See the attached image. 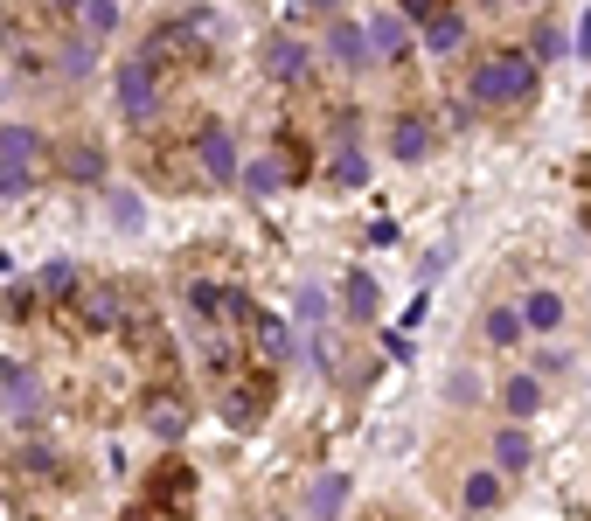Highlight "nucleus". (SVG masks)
<instances>
[{
    "label": "nucleus",
    "mask_w": 591,
    "mask_h": 521,
    "mask_svg": "<svg viewBox=\"0 0 591 521\" xmlns=\"http://www.w3.org/2000/svg\"><path fill=\"white\" fill-rule=\"evenodd\" d=\"M536 91H543V77H536V56H522V49H494V56L473 70V98L494 105V112L536 105Z\"/></svg>",
    "instance_id": "1"
},
{
    "label": "nucleus",
    "mask_w": 591,
    "mask_h": 521,
    "mask_svg": "<svg viewBox=\"0 0 591 521\" xmlns=\"http://www.w3.org/2000/svg\"><path fill=\"white\" fill-rule=\"evenodd\" d=\"M35 160H42V139L28 126H0V195H21L35 181Z\"/></svg>",
    "instance_id": "2"
},
{
    "label": "nucleus",
    "mask_w": 591,
    "mask_h": 521,
    "mask_svg": "<svg viewBox=\"0 0 591 521\" xmlns=\"http://www.w3.org/2000/svg\"><path fill=\"white\" fill-rule=\"evenodd\" d=\"M112 84H119V112H126L133 126H147L153 112H160V91H153V63H140V56H133V63H119V77H112Z\"/></svg>",
    "instance_id": "3"
},
{
    "label": "nucleus",
    "mask_w": 591,
    "mask_h": 521,
    "mask_svg": "<svg viewBox=\"0 0 591 521\" xmlns=\"http://www.w3.org/2000/svg\"><path fill=\"white\" fill-rule=\"evenodd\" d=\"M258 56H265V77H272V84H299V77L313 70L306 42H293V35H265V49H258Z\"/></svg>",
    "instance_id": "4"
},
{
    "label": "nucleus",
    "mask_w": 591,
    "mask_h": 521,
    "mask_svg": "<svg viewBox=\"0 0 591 521\" xmlns=\"http://www.w3.org/2000/svg\"><path fill=\"white\" fill-rule=\"evenodd\" d=\"M195 160H202V174L223 188V181H237V139L223 126H202V139H195Z\"/></svg>",
    "instance_id": "5"
},
{
    "label": "nucleus",
    "mask_w": 591,
    "mask_h": 521,
    "mask_svg": "<svg viewBox=\"0 0 591 521\" xmlns=\"http://www.w3.org/2000/svg\"><path fill=\"white\" fill-rule=\"evenodd\" d=\"M362 42H369V56H383V63H397V56L411 49V21H404V14H376V21L362 28Z\"/></svg>",
    "instance_id": "6"
},
{
    "label": "nucleus",
    "mask_w": 591,
    "mask_h": 521,
    "mask_svg": "<svg viewBox=\"0 0 591 521\" xmlns=\"http://www.w3.org/2000/svg\"><path fill=\"white\" fill-rule=\"evenodd\" d=\"M188 306L202 320H251V299L244 292H223V285H188Z\"/></svg>",
    "instance_id": "7"
},
{
    "label": "nucleus",
    "mask_w": 591,
    "mask_h": 521,
    "mask_svg": "<svg viewBox=\"0 0 591 521\" xmlns=\"http://www.w3.org/2000/svg\"><path fill=\"white\" fill-rule=\"evenodd\" d=\"M327 56H334V63H341V70H369V63H376V56H369V42H362V28H355V21H334V28H327Z\"/></svg>",
    "instance_id": "8"
},
{
    "label": "nucleus",
    "mask_w": 591,
    "mask_h": 521,
    "mask_svg": "<svg viewBox=\"0 0 591 521\" xmlns=\"http://www.w3.org/2000/svg\"><path fill=\"white\" fill-rule=\"evenodd\" d=\"M348 508V473H320L313 487H306V515L313 521H334Z\"/></svg>",
    "instance_id": "9"
},
{
    "label": "nucleus",
    "mask_w": 591,
    "mask_h": 521,
    "mask_svg": "<svg viewBox=\"0 0 591 521\" xmlns=\"http://www.w3.org/2000/svg\"><path fill=\"white\" fill-rule=\"evenodd\" d=\"M390 153H397V160H425V153H432V119L404 112V119L390 126Z\"/></svg>",
    "instance_id": "10"
},
{
    "label": "nucleus",
    "mask_w": 591,
    "mask_h": 521,
    "mask_svg": "<svg viewBox=\"0 0 591 521\" xmlns=\"http://www.w3.org/2000/svg\"><path fill=\"white\" fill-rule=\"evenodd\" d=\"M494 466H501V473H529V466H536V438H529L522 424H508V431L494 438Z\"/></svg>",
    "instance_id": "11"
},
{
    "label": "nucleus",
    "mask_w": 591,
    "mask_h": 521,
    "mask_svg": "<svg viewBox=\"0 0 591 521\" xmlns=\"http://www.w3.org/2000/svg\"><path fill=\"white\" fill-rule=\"evenodd\" d=\"M501 403H508L515 424H529V417L543 410V383H536V376H515V383H501Z\"/></svg>",
    "instance_id": "12"
},
{
    "label": "nucleus",
    "mask_w": 591,
    "mask_h": 521,
    "mask_svg": "<svg viewBox=\"0 0 591 521\" xmlns=\"http://www.w3.org/2000/svg\"><path fill=\"white\" fill-rule=\"evenodd\" d=\"M77 306H84V320H91L98 334H105V327H119V292H112V285H84V292H77Z\"/></svg>",
    "instance_id": "13"
},
{
    "label": "nucleus",
    "mask_w": 591,
    "mask_h": 521,
    "mask_svg": "<svg viewBox=\"0 0 591 521\" xmlns=\"http://www.w3.org/2000/svg\"><path fill=\"white\" fill-rule=\"evenodd\" d=\"M459 42H466V21H459L452 7H439V14L425 21V49H432V56H452Z\"/></svg>",
    "instance_id": "14"
},
{
    "label": "nucleus",
    "mask_w": 591,
    "mask_h": 521,
    "mask_svg": "<svg viewBox=\"0 0 591 521\" xmlns=\"http://www.w3.org/2000/svg\"><path fill=\"white\" fill-rule=\"evenodd\" d=\"M341 306H348V320H376V278H369V271H348Z\"/></svg>",
    "instance_id": "15"
},
{
    "label": "nucleus",
    "mask_w": 591,
    "mask_h": 521,
    "mask_svg": "<svg viewBox=\"0 0 591 521\" xmlns=\"http://www.w3.org/2000/svg\"><path fill=\"white\" fill-rule=\"evenodd\" d=\"M522 327H536V334H557V327H564V299H557V292H529V306H522Z\"/></svg>",
    "instance_id": "16"
},
{
    "label": "nucleus",
    "mask_w": 591,
    "mask_h": 521,
    "mask_svg": "<svg viewBox=\"0 0 591 521\" xmlns=\"http://www.w3.org/2000/svg\"><path fill=\"white\" fill-rule=\"evenodd\" d=\"M147 431H153V438H167V445H174V438H188V410L153 396V403H147Z\"/></svg>",
    "instance_id": "17"
},
{
    "label": "nucleus",
    "mask_w": 591,
    "mask_h": 521,
    "mask_svg": "<svg viewBox=\"0 0 591 521\" xmlns=\"http://www.w3.org/2000/svg\"><path fill=\"white\" fill-rule=\"evenodd\" d=\"M63 174L91 188V181H105V153L98 146H63Z\"/></svg>",
    "instance_id": "18"
},
{
    "label": "nucleus",
    "mask_w": 591,
    "mask_h": 521,
    "mask_svg": "<svg viewBox=\"0 0 591 521\" xmlns=\"http://www.w3.org/2000/svg\"><path fill=\"white\" fill-rule=\"evenodd\" d=\"M286 174H293V167H286V153H265V160H251V174H244V181H251V195H279V188H286Z\"/></svg>",
    "instance_id": "19"
},
{
    "label": "nucleus",
    "mask_w": 591,
    "mask_h": 521,
    "mask_svg": "<svg viewBox=\"0 0 591 521\" xmlns=\"http://www.w3.org/2000/svg\"><path fill=\"white\" fill-rule=\"evenodd\" d=\"M77 21H84V35L98 42V35L119 28V0H77Z\"/></svg>",
    "instance_id": "20"
},
{
    "label": "nucleus",
    "mask_w": 591,
    "mask_h": 521,
    "mask_svg": "<svg viewBox=\"0 0 591 521\" xmlns=\"http://www.w3.org/2000/svg\"><path fill=\"white\" fill-rule=\"evenodd\" d=\"M105 209H112V223H119V230H140V223H147V209H140V195H133V188H105Z\"/></svg>",
    "instance_id": "21"
},
{
    "label": "nucleus",
    "mask_w": 591,
    "mask_h": 521,
    "mask_svg": "<svg viewBox=\"0 0 591 521\" xmlns=\"http://www.w3.org/2000/svg\"><path fill=\"white\" fill-rule=\"evenodd\" d=\"M473 515H487V508H501V473H473L466 480V494H459Z\"/></svg>",
    "instance_id": "22"
},
{
    "label": "nucleus",
    "mask_w": 591,
    "mask_h": 521,
    "mask_svg": "<svg viewBox=\"0 0 591 521\" xmlns=\"http://www.w3.org/2000/svg\"><path fill=\"white\" fill-rule=\"evenodd\" d=\"M35 292H42V299H70V292H77V264H42V278H35Z\"/></svg>",
    "instance_id": "23"
},
{
    "label": "nucleus",
    "mask_w": 591,
    "mask_h": 521,
    "mask_svg": "<svg viewBox=\"0 0 591 521\" xmlns=\"http://www.w3.org/2000/svg\"><path fill=\"white\" fill-rule=\"evenodd\" d=\"M258 348H265L272 362H293V327H286V320H258Z\"/></svg>",
    "instance_id": "24"
},
{
    "label": "nucleus",
    "mask_w": 591,
    "mask_h": 521,
    "mask_svg": "<svg viewBox=\"0 0 591 521\" xmlns=\"http://www.w3.org/2000/svg\"><path fill=\"white\" fill-rule=\"evenodd\" d=\"M0 396H7V410H14V417H35V403H42V396H35V376H28V369H21L14 383H0Z\"/></svg>",
    "instance_id": "25"
},
{
    "label": "nucleus",
    "mask_w": 591,
    "mask_h": 521,
    "mask_svg": "<svg viewBox=\"0 0 591 521\" xmlns=\"http://www.w3.org/2000/svg\"><path fill=\"white\" fill-rule=\"evenodd\" d=\"M487 341H494V348H515V341H522V313L494 306V313H487Z\"/></svg>",
    "instance_id": "26"
},
{
    "label": "nucleus",
    "mask_w": 591,
    "mask_h": 521,
    "mask_svg": "<svg viewBox=\"0 0 591 521\" xmlns=\"http://www.w3.org/2000/svg\"><path fill=\"white\" fill-rule=\"evenodd\" d=\"M334 181H341V188H362V181H369V160H362L355 146H341V153H334Z\"/></svg>",
    "instance_id": "27"
},
{
    "label": "nucleus",
    "mask_w": 591,
    "mask_h": 521,
    "mask_svg": "<svg viewBox=\"0 0 591 521\" xmlns=\"http://www.w3.org/2000/svg\"><path fill=\"white\" fill-rule=\"evenodd\" d=\"M223 417H230V424H258V396L230 390V396H223Z\"/></svg>",
    "instance_id": "28"
},
{
    "label": "nucleus",
    "mask_w": 591,
    "mask_h": 521,
    "mask_svg": "<svg viewBox=\"0 0 591 521\" xmlns=\"http://www.w3.org/2000/svg\"><path fill=\"white\" fill-rule=\"evenodd\" d=\"M84 70H91V35H84V42H70V49H63V77H84Z\"/></svg>",
    "instance_id": "29"
},
{
    "label": "nucleus",
    "mask_w": 591,
    "mask_h": 521,
    "mask_svg": "<svg viewBox=\"0 0 591 521\" xmlns=\"http://www.w3.org/2000/svg\"><path fill=\"white\" fill-rule=\"evenodd\" d=\"M439 7H445V0H404V21H411V14H418V21H432Z\"/></svg>",
    "instance_id": "30"
},
{
    "label": "nucleus",
    "mask_w": 591,
    "mask_h": 521,
    "mask_svg": "<svg viewBox=\"0 0 591 521\" xmlns=\"http://www.w3.org/2000/svg\"><path fill=\"white\" fill-rule=\"evenodd\" d=\"M578 56H591V14L578 21Z\"/></svg>",
    "instance_id": "31"
},
{
    "label": "nucleus",
    "mask_w": 591,
    "mask_h": 521,
    "mask_svg": "<svg viewBox=\"0 0 591 521\" xmlns=\"http://www.w3.org/2000/svg\"><path fill=\"white\" fill-rule=\"evenodd\" d=\"M293 7H320V14H334V7H341V0H293Z\"/></svg>",
    "instance_id": "32"
},
{
    "label": "nucleus",
    "mask_w": 591,
    "mask_h": 521,
    "mask_svg": "<svg viewBox=\"0 0 591 521\" xmlns=\"http://www.w3.org/2000/svg\"><path fill=\"white\" fill-rule=\"evenodd\" d=\"M49 7H77V0H49Z\"/></svg>",
    "instance_id": "33"
}]
</instances>
